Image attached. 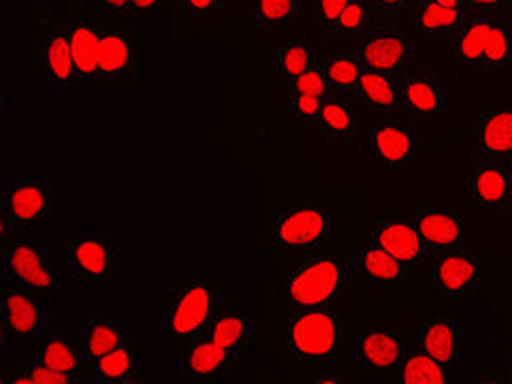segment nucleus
Returning a JSON list of instances; mask_svg holds the SVG:
<instances>
[{
	"instance_id": "obj_1",
	"label": "nucleus",
	"mask_w": 512,
	"mask_h": 384,
	"mask_svg": "<svg viewBox=\"0 0 512 384\" xmlns=\"http://www.w3.org/2000/svg\"><path fill=\"white\" fill-rule=\"evenodd\" d=\"M344 350L340 316L327 308L295 310L286 320V352L301 370H335Z\"/></svg>"
},
{
	"instance_id": "obj_2",
	"label": "nucleus",
	"mask_w": 512,
	"mask_h": 384,
	"mask_svg": "<svg viewBox=\"0 0 512 384\" xmlns=\"http://www.w3.org/2000/svg\"><path fill=\"white\" fill-rule=\"evenodd\" d=\"M457 60L478 73H502L512 62V28L495 15L480 13L457 32Z\"/></svg>"
},
{
	"instance_id": "obj_3",
	"label": "nucleus",
	"mask_w": 512,
	"mask_h": 384,
	"mask_svg": "<svg viewBox=\"0 0 512 384\" xmlns=\"http://www.w3.org/2000/svg\"><path fill=\"white\" fill-rule=\"evenodd\" d=\"M344 263L335 250H323L299 263L286 282V301L295 310L327 308L340 297Z\"/></svg>"
},
{
	"instance_id": "obj_4",
	"label": "nucleus",
	"mask_w": 512,
	"mask_h": 384,
	"mask_svg": "<svg viewBox=\"0 0 512 384\" xmlns=\"http://www.w3.org/2000/svg\"><path fill=\"white\" fill-rule=\"evenodd\" d=\"M220 288L214 280L195 278L175 288L169 310V335L190 344L210 331L218 316Z\"/></svg>"
},
{
	"instance_id": "obj_5",
	"label": "nucleus",
	"mask_w": 512,
	"mask_h": 384,
	"mask_svg": "<svg viewBox=\"0 0 512 384\" xmlns=\"http://www.w3.org/2000/svg\"><path fill=\"white\" fill-rule=\"evenodd\" d=\"M331 216L320 199H297L278 218L274 244L288 252L316 254L329 246Z\"/></svg>"
},
{
	"instance_id": "obj_6",
	"label": "nucleus",
	"mask_w": 512,
	"mask_h": 384,
	"mask_svg": "<svg viewBox=\"0 0 512 384\" xmlns=\"http://www.w3.org/2000/svg\"><path fill=\"white\" fill-rule=\"evenodd\" d=\"M52 212V184L47 180H5L0 197L3 242L22 231L37 229Z\"/></svg>"
},
{
	"instance_id": "obj_7",
	"label": "nucleus",
	"mask_w": 512,
	"mask_h": 384,
	"mask_svg": "<svg viewBox=\"0 0 512 384\" xmlns=\"http://www.w3.org/2000/svg\"><path fill=\"white\" fill-rule=\"evenodd\" d=\"M56 282L50 254L43 246L20 235L3 242V284L43 295L54 291Z\"/></svg>"
},
{
	"instance_id": "obj_8",
	"label": "nucleus",
	"mask_w": 512,
	"mask_h": 384,
	"mask_svg": "<svg viewBox=\"0 0 512 384\" xmlns=\"http://www.w3.org/2000/svg\"><path fill=\"white\" fill-rule=\"evenodd\" d=\"M69 274L75 282L118 280V242L103 231H79L69 244Z\"/></svg>"
},
{
	"instance_id": "obj_9",
	"label": "nucleus",
	"mask_w": 512,
	"mask_h": 384,
	"mask_svg": "<svg viewBox=\"0 0 512 384\" xmlns=\"http://www.w3.org/2000/svg\"><path fill=\"white\" fill-rule=\"evenodd\" d=\"M0 320H3L5 340L11 342L43 340L50 331V318L45 314L39 293L13 284L0 286Z\"/></svg>"
},
{
	"instance_id": "obj_10",
	"label": "nucleus",
	"mask_w": 512,
	"mask_h": 384,
	"mask_svg": "<svg viewBox=\"0 0 512 384\" xmlns=\"http://www.w3.org/2000/svg\"><path fill=\"white\" fill-rule=\"evenodd\" d=\"M35 69L54 92L73 90L79 79L73 62L69 30L47 18L39 20Z\"/></svg>"
},
{
	"instance_id": "obj_11",
	"label": "nucleus",
	"mask_w": 512,
	"mask_h": 384,
	"mask_svg": "<svg viewBox=\"0 0 512 384\" xmlns=\"http://www.w3.org/2000/svg\"><path fill=\"white\" fill-rule=\"evenodd\" d=\"M431 278L438 291L451 301H468L478 293L480 267L478 256L468 248H451L436 252L434 265H431Z\"/></svg>"
},
{
	"instance_id": "obj_12",
	"label": "nucleus",
	"mask_w": 512,
	"mask_h": 384,
	"mask_svg": "<svg viewBox=\"0 0 512 384\" xmlns=\"http://www.w3.org/2000/svg\"><path fill=\"white\" fill-rule=\"evenodd\" d=\"M410 346L408 335L393 331L391 327L370 325L357 335V355L367 372L376 376L397 378L399 367Z\"/></svg>"
},
{
	"instance_id": "obj_13",
	"label": "nucleus",
	"mask_w": 512,
	"mask_h": 384,
	"mask_svg": "<svg viewBox=\"0 0 512 384\" xmlns=\"http://www.w3.org/2000/svg\"><path fill=\"white\" fill-rule=\"evenodd\" d=\"M239 363V355L229 348L214 342L210 335L190 342L182 355L178 370L188 382L207 384L227 378Z\"/></svg>"
},
{
	"instance_id": "obj_14",
	"label": "nucleus",
	"mask_w": 512,
	"mask_h": 384,
	"mask_svg": "<svg viewBox=\"0 0 512 384\" xmlns=\"http://www.w3.org/2000/svg\"><path fill=\"white\" fill-rule=\"evenodd\" d=\"M470 199L483 214L506 212L512 201V175L506 163L480 156L470 175Z\"/></svg>"
},
{
	"instance_id": "obj_15",
	"label": "nucleus",
	"mask_w": 512,
	"mask_h": 384,
	"mask_svg": "<svg viewBox=\"0 0 512 384\" xmlns=\"http://www.w3.org/2000/svg\"><path fill=\"white\" fill-rule=\"evenodd\" d=\"M412 39L406 30L399 28H374L361 41L359 58L365 69L397 75L406 69L410 58Z\"/></svg>"
},
{
	"instance_id": "obj_16",
	"label": "nucleus",
	"mask_w": 512,
	"mask_h": 384,
	"mask_svg": "<svg viewBox=\"0 0 512 384\" xmlns=\"http://www.w3.org/2000/svg\"><path fill=\"white\" fill-rule=\"evenodd\" d=\"M139 73V45L131 28H101L99 79L128 82Z\"/></svg>"
},
{
	"instance_id": "obj_17",
	"label": "nucleus",
	"mask_w": 512,
	"mask_h": 384,
	"mask_svg": "<svg viewBox=\"0 0 512 384\" xmlns=\"http://www.w3.org/2000/svg\"><path fill=\"white\" fill-rule=\"evenodd\" d=\"M374 244L389 254L397 256L406 265H423L431 256L429 246L423 235L416 229V224L404 216H384L378 220L374 231Z\"/></svg>"
},
{
	"instance_id": "obj_18",
	"label": "nucleus",
	"mask_w": 512,
	"mask_h": 384,
	"mask_svg": "<svg viewBox=\"0 0 512 384\" xmlns=\"http://www.w3.org/2000/svg\"><path fill=\"white\" fill-rule=\"evenodd\" d=\"M476 152L485 158L512 163V105H500L480 114Z\"/></svg>"
},
{
	"instance_id": "obj_19",
	"label": "nucleus",
	"mask_w": 512,
	"mask_h": 384,
	"mask_svg": "<svg viewBox=\"0 0 512 384\" xmlns=\"http://www.w3.org/2000/svg\"><path fill=\"white\" fill-rule=\"evenodd\" d=\"M412 220L431 252L461 246L463 214L457 207H431V210L416 212Z\"/></svg>"
},
{
	"instance_id": "obj_20",
	"label": "nucleus",
	"mask_w": 512,
	"mask_h": 384,
	"mask_svg": "<svg viewBox=\"0 0 512 384\" xmlns=\"http://www.w3.org/2000/svg\"><path fill=\"white\" fill-rule=\"evenodd\" d=\"M372 152L384 169L404 167L416 154V137L402 122H380L372 128Z\"/></svg>"
},
{
	"instance_id": "obj_21",
	"label": "nucleus",
	"mask_w": 512,
	"mask_h": 384,
	"mask_svg": "<svg viewBox=\"0 0 512 384\" xmlns=\"http://www.w3.org/2000/svg\"><path fill=\"white\" fill-rule=\"evenodd\" d=\"M402 109L414 118H438L444 109V84L434 75H406L399 82Z\"/></svg>"
},
{
	"instance_id": "obj_22",
	"label": "nucleus",
	"mask_w": 512,
	"mask_h": 384,
	"mask_svg": "<svg viewBox=\"0 0 512 384\" xmlns=\"http://www.w3.org/2000/svg\"><path fill=\"white\" fill-rule=\"evenodd\" d=\"M357 120H359L357 107L352 105L346 96L331 92L325 99L323 107H320L316 131L331 143H342V146H348V143H355L359 137Z\"/></svg>"
},
{
	"instance_id": "obj_23",
	"label": "nucleus",
	"mask_w": 512,
	"mask_h": 384,
	"mask_svg": "<svg viewBox=\"0 0 512 384\" xmlns=\"http://www.w3.org/2000/svg\"><path fill=\"white\" fill-rule=\"evenodd\" d=\"M421 346L442 363L448 370L459 363V350H461V327L455 316H436L425 325L423 333L419 335Z\"/></svg>"
},
{
	"instance_id": "obj_24",
	"label": "nucleus",
	"mask_w": 512,
	"mask_h": 384,
	"mask_svg": "<svg viewBox=\"0 0 512 384\" xmlns=\"http://www.w3.org/2000/svg\"><path fill=\"white\" fill-rule=\"evenodd\" d=\"M355 96L363 109L372 111V114H397L402 109L399 101V84L395 82V75L378 73L365 69L359 84L355 88Z\"/></svg>"
},
{
	"instance_id": "obj_25",
	"label": "nucleus",
	"mask_w": 512,
	"mask_h": 384,
	"mask_svg": "<svg viewBox=\"0 0 512 384\" xmlns=\"http://www.w3.org/2000/svg\"><path fill=\"white\" fill-rule=\"evenodd\" d=\"M90 380L99 384H135L139 380L137 350L133 340H124L107 355L90 363Z\"/></svg>"
},
{
	"instance_id": "obj_26",
	"label": "nucleus",
	"mask_w": 512,
	"mask_h": 384,
	"mask_svg": "<svg viewBox=\"0 0 512 384\" xmlns=\"http://www.w3.org/2000/svg\"><path fill=\"white\" fill-rule=\"evenodd\" d=\"M359 280L365 284L391 286L410 280V265L399 261L397 256L382 250L380 246H370L361 252L359 259Z\"/></svg>"
},
{
	"instance_id": "obj_27",
	"label": "nucleus",
	"mask_w": 512,
	"mask_h": 384,
	"mask_svg": "<svg viewBox=\"0 0 512 384\" xmlns=\"http://www.w3.org/2000/svg\"><path fill=\"white\" fill-rule=\"evenodd\" d=\"M84 355L77 350L75 342L67 335H60V333H52V335H45L41 340V346L37 350V363L45 365V367H52V370L60 372V374H67V376H75L79 380H90L84 372Z\"/></svg>"
},
{
	"instance_id": "obj_28",
	"label": "nucleus",
	"mask_w": 512,
	"mask_h": 384,
	"mask_svg": "<svg viewBox=\"0 0 512 384\" xmlns=\"http://www.w3.org/2000/svg\"><path fill=\"white\" fill-rule=\"evenodd\" d=\"M466 24V13L463 9L444 7L436 0H421L414 7V26L421 35L429 39H442L459 32L461 26Z\"/></svg>"
},
{
	"instance_id": "obj_29",
	"label": "nucleus",
	"mask_w": 512,
	"mask_h": 384,
	"mask_svg": "<svg viewBox=\"0 0 512 384\" xmlns=\"http://www.w3.org/2000/svg\"><path fill=\"white\" fill-rule=\"evenodd\" d=\"M448 367L438 363L429 352L421 346L419 338H410V346L399 367L397 380L404 384H444L448 382Z\"/></svg>"
},
{
	"instance_id": "obj_30",
	"label": "nucleus",
	"mask_w": 512,
	"mask_h": 384,
	"mask_svg": "<svg viewBox=\"0 0 512 384\" xmlns=\"http://www.w3.org/2000/svg\"><path fill=\"white\" fill-rule=\"evenodd\" d=\"M207 335L220 346L237 352V355H244V352L256 346V331L252 320L237 312L218 314Z\"/></svg>"
},
{
	"instance_id": "obj_31",
	"label": "nucleus",
	"mask_w": 512,
	"mask_h": 384,
	"mask_svg": "<svg viewBox=\"0 0 512 384\" xmlns=\"http://www.w3.org/2000/svg\"><path fill=\"white\" fill-rule=\"evenodd\" d=\"M73 62L79 79H99L101 26L75 24L69 28Z\"/></svg>"
},
{
	"instance_id": "obj_32",
	"label": "nucleus",
	"mask_w": 512,
	"mask_h": 384,
	"mask_svg": "<svg viewBox=\"0 0 512 384\" xmlns=\"http://www.w3.org/2000/svg\"><path fill=\"white\" fill-rule=\"evenodd\" d=\"M126 340V335L122 333L118 320L111 316H96L90 318L86 325L84 333V357L88 365L96 359H101L107 355L109 350H114Z\"/></svg>"
},
{
	"instance_id": "obj_33",
	"label": "nucleus",
	"mask_w": 512,
	"mask_h": 384,
	"mask_svg": "<svg viewBox=\"0 0 512 384\" xmlns=\"http://www.w3.org/2000/svg\"><path fill=\"white\" fill-rule=\"evenodd\" d=\"M376 28L370 0H348L338 22L333 24V37L363 41Z\"/></svg>"
},
{
	"instance_id": "obj_34",
	"label": "nucleus",
	"mask_w": 512,
	"mask_h": 384,
	"mask_svg": "<svg viewBox=\"0 0 512 384\" xmlns=\"http://www.w3.org/2000/svg\"><path fill=\"white\" fill-rule=\"evenodd\" d=\"M314 62L316 60L312 54V47L306 41H288L278 47L274 58V71L284 86H291L303 71L312 67Z\"/></svg>"
},
{
	"instance_id": "obj_35",
	"label": "nucleus",
	"mask_w": 512,
	"mask_h": 384,
	"mask_svg": "<svg viewBox=\"0 0 512 384\" xmlns=\"http://www.w3.org/2000/svg\"><path fill=\"white\" fill-rule=\"evenodd\" d=\"M320 67H323L331 90L335 94H348V92H355L359 79L365 71L363 62L359 58V54H338V56H329L323 62H320Z\"/></svg>"
},
{
	"instance_id": "obj_36",
	"label": "nucleus",
	"mask_w": 512,
	"mask_h": 384,
	"mask_svg": "<svg viewBox=\"0 0 512 384\" xmlns=\"http://www.w3.org/2000/svg\"><path fill=\"white\" fill-rule=\"evenodd\" d=\"M299 13V0H256V26L274 30L291 24Z\"/></svg>"
},
{
	"instance_id": "obj_37",
	"label": "nucleus",
	"mask_w": 512,
	"mask_h": 384,
	"mask_svg": "<svg viewBox=\"0 0 512 384\" xmlns=\"http://www.w3.org/2000/svg\"><path fill=\"white\" fill-rule=\"evenodd\" d=\"M0 380L11 382H28V384H69V382H82L75 376L60 374L52 367H45L41 363L37 365H18V367H3V376Z\"/></svg>"
},
{
	"instance_id": "obj_38",
	"label": "nucleus",
	"mask_w": 512,
	"mask_h": 384,
	"mask_svg": "<svg viewBox=\"0 0 512 384\" xmlns=\"http://www.w3.org/2000/svg\"><path fill=\"white\" fill-rule=\"evenodd\" d=\"M327 96H312V94H291V122L299 128H308V131H316L320 107H323Z\"/></svg>"
},
{
	"instance_id": "obj_39",
	"label": "nucleus",
	"mask_w": 512,
	"mask_h": 384,
	"mask_svg": "<svg viewBox=\"0 0 512 384\" xmlns=\"http://www.w3.org/2000/svg\"><path fill=\"white\" fill-rule=\"evenodd\" d=\"M288 90H291V94H312V96H329L333 92L323 67H320V62H314L310 69L303 71L295 82L288 86Z\"/></svg>"
},
{
	"instance_id": "obj_40",
	"label": "nucleus",
	"mask_w": 512,
	"mask_h": 384,
	"mask_svg": "<svg viewBox=\"0 0 512 384\" xmlns=\"http://www.w3.org/2000/svg\"><path fill=\"white\" fill-rule=\"evenodd\" d=\"M346 5L348 0H310V13L318 24H323L331 30Z\"/></svg>"
},
{
	"instance_id": "obj_41",
	"label": "nucleus",
	"mask_w": 512,
	"mask_h": 384,
	"mask_svg": "<svg viewBox=\"0 0 512 384\" xmlns=\"http://www.w3.org/2000/svg\"><path fill=\"white\" fill-rule=\"evenodd\" d=\"M182 9L192 15H205L222 9V0H182Z\"/></svg>"
},
{
	"instance_id": "obj_42",
	"label": "nucleus",
	"mask_w": 512,
	"mask_h": 384,
	"mask_svg": "<svg viewBox=\"0 0 512 384\" xmlns=\"http://www.w3.org/2000/svg\"><path fill=\"white\" fill-rule=\"evenodd\" d=\"M468 5L476 9L478 13H489L495 15L500 11H510L512 0H468Z\"/></svg>"
},
{
	"instance_id": "obj_43",
	"label": "nucleus",
	"mask_w": 512,
	"mask_h": 384,
	"mask_svg": "<svg viewBox=\"0 0 512 384\" xmlns=\"http://www.w3.org/2000/svg\"><path fill=\"white\" fill-rule=\"evenodd\" d=\"M372 7L380 11H402L414 5V0H370Z\"/></svg>"
},
{
	"instance_id": "obj_44",
	"label": "nucleus",
	"mask_w": 512,
	"mask_h": 384,
	"mask_svg": "<svg viewBox=\"0 0 512 384\" xmlns=\"http://www.w3.org/2000/svg\"><path fill=\"white\" fill-rule=\"evenodd\" d=\"M312 382H316V384H335V382H340V367H335V370L314 372Z\"/></svg>"
},
{
	"instance_id": "obj_45",
	"label": "nucleus",
	"mask_w": 512,
	"mask_h": 384,
	"mask_svg": "<svg viewBox=\"0 0 512 384\" xmlns=\"http://www.w3.org/2000/svg\"><path fill=\"white\" fill-rule=\"evenodd\" d=\"M169 5V0H133L131 11H154Z\"/></svg>"
},
{
	"instance_id": "obj_46",
	"label": "nucleus",
	"mask_w": 512,
	"mask_h": 384,
	"mask_svg": "<svg viewBox=\"0 0 512 384\" xmlns=\"http://www.w3.org/2000/svg\"><path fill=\"white\" fill-rule=\"evenodd\" d=\"M101 5L111 11H131L133 0H101Z\"/></svg>"
},
{
	"instance_id": "obj_47",
	"label": "nucleus",
	"mask_w": 512,
	"mask_h": 384,
	"mask_svg": "<svg viewBox=\"0 0 512 384\" xmlns=\"http://www.w3.org/2000/svg\"><path fill=\"white\" fill-rule=\"evenodd\" d=\"M436 3L444 5V7H451V9H463L468 7V0H436Z\"/></svg>"
},
{
	"instance_id": "obj_48",
	"label": "nucleus",
	"mask_w": 512,
	"mask_h": 384,
	"mask_svg": "<svg viewBox=\"0 0 512 384\" xmlns=\"http://www.w3.org/2000/svg\"><path fill=\"white\" fill-rule=\"evenodd\" d=\"M506 376L512 382V352H508L506 355Z\"/></svg>"
},
{
	"instance_id": "obj_49",
	"label": "nucleus",
	"mask_w": 512,
	"mask_h": 384,
	"mask_svg": "<svg viewBox=\"0 0 512 384\" xmlns=\"http://www.w3.org/2000/svg\"><path fill=\"white\" fill-rule=\"evenodd\" d=\"M28 3H30V5H37V7H41V5H45V3H47V0H28Z\"/></svg>"
},
{
	"instance_id": "obj_50",
	"label": "nucleus",
	"mask_w": 512,
	"mask_h": 384,
	"mask_svg": "<svg viewBox=\"0 0 512 384\" xmlns=\"http://www.w3.org/2000/svg\"><path fill=\"white\" fill-rule=\"evenodd\" d=\"M233 3H237V0H222V9H224V7H231Z\"/></svg>"
},
{
	"instance_id": "obj_51",
	"label": "nucleus",
	"mask_w": 512,
	"mask_h": 384,
	"mask_svg": "<svg viewBox=\"0 0 512 384\" xmlns=\"http://www.w3.org/2000/svg\"><path fill=\"white\" fill-rule=\"evenodd\" d=\"M506 214L512 218V201H510V205H508V210H506Z\"/></svg>"
},
{
	"instance_id": "obj_52",
	"label": "nucleus",
	"mask_w": 512,
	"mask_h": 384,
	"mask_svg": "<svg viewBox=\"0 0 512 384\" xmlns=\"http://www.w3.org/2000/svg\"><path fill=\"white\" fill-rule=\"evenodd\" d=\"M510 267H512V259H510Z\"/></svg>"
},
{
	"instance_id": "obj_53",
	"label": "nucleus",
	"mask_w": 512,
	"mask_h": 384,
	"mask_svg": "<svg viewBox=\"0 0 512 384\" xmlns=\"http://www.w3.org/2000/svg\"><path fill=\"white\" fill-rule=\"evenodd\" d=\"M510 11H512V7H510Z\"/></svg>"
}]
</instances>
